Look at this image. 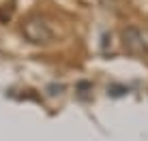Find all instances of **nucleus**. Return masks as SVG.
Here are the masks:
<instances>
[{
  "label": "nucleus",
  "mask_w": 148,
  "mask_h": 141,
  "mask_svg": "<svg viewBox=\"0 0 148 141\" xmlns=\"http://www.w3.org/2000/svg\"><path fill=\"white\" fill-rule=\"evenodd\" d=\"M22 34L34 45H47L54 39V30L49 26V22L41 15H30L22 26Z\"/></svg>",
  "instance_id": "obj_1"
},
{
  "label": "nucleus",
  "mask_w": 148,
  "mask_h": 141,
  "mask_svg": "<svg viewBox=\"0 0 148 141\" xmlns=\"http://www.w3.org/2000/svg\"><path fill=\"white\" fill-rule=\"evenodd\" d=\"M122 45H125L127 54H131V56H144L148 52L144 37H142V32L135 26H129L122 30Z\"/></svg>",
  "instance_id": "obj_2"
},
{
  "label": "nucleus",
  "mask_w": 148,
  "mask_h": 141,
  "mask_svg": "<svg viewBox=\"0 0 148 141\" xmlns=\"http://www.w3.org/2000/svg\"><path fill=\"white\" fill-rule=\"evenodd\" d=\"M11 17H13V4H2L0 7V22L7 24Z\"/></svg>",
  "instance_id": "obj_3"
},
{
  "label": "nucleus",
  "mask_w": 148,
  "mask_h": 141,
  "mask_svg": "<svg viewBox=\"0 0 148 141\" xmlns=\"http://www.w3.org/2000/svg\"><path fill=\"white\" fill-rule=\"evenodd\" d=\"M108 92L112 94V96H122L125 92H129V90L125 88V85H110L108 88Z\"/></svg>",
  "instance_id": "obj_4"
}]
</instances>
